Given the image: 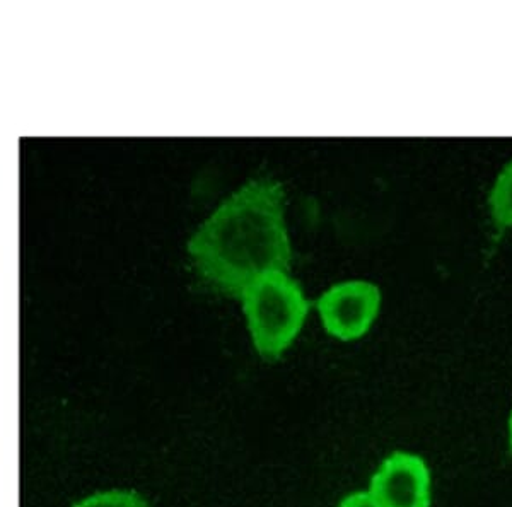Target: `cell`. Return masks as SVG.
Masks as SVG:
<instances>
[{
    "mask_svg": "<svg viewBox=\"0 0 512 507\" xmlns=\"http://www.w3.org/2000/svg\"><path fill=\"white\" fill-rule=\"evenodd\" d=\"M286 192L280 181L253 178L222 200L188 241L193 269L205 286L241 299L268 270H291Z\"/></svg>",
    "mask_w": 512,
    "mask_h": 507,
    "instance_id": "cell-1",
    "label": "cell"
},
{
    "mask_svg": "<svg viewBox=\"0 0 512 507\" xmlns=\"http://www.w3.org/2000/svg\"><path fill=\"white\" fill-rule=\"evenodd\" d=\"M489 210L497 236L512 228V159L495 178L489 193Z\"/></svg>",
    "mask_w": 512,
    "mask_h": 507,
    "instance_id": "cell-5",
    "label": "cell"
},
{
    "mask_svg": "<svg viewBox=\"0 0 512 507\" xmlns=\"http://www.w3.org/2000/svg\"><path fill=\"white\" fill-rule=\"evenodd\" d=\"M72 507H149V504L134 490L113 489L84 497Z\"/></svg>",
    "mask_w": 512,
    "mask_h": 507,
    "instance_id": "cell-6",
    "label": "cell"
},
{
    "mask_svg": "<svg viewBox=\"0 0 512 507\" xmlns=\"http://www.w3.org/2000/svg\"><path fill=\"white\" fill-rule=\"evenodd\" d=\"M337 507H379L374 501L371 494L364 492H352L349 496H345L342 501L338 502Z\"/></svg>",
    "mask_w": 512,
    "mask_h": 507,
    "instance_id": "cell-7",
    "label": "cell"
},
{
    "mask_svg": "<svg viewBox=\"0 0 512 507\" xmlns=\"http://www.w3.org/2000/svg\"><path fill=\"white\" fill-rule=\"evenodd\" d=\"M246 327L258 356L279 361L308 318L303 287L284 270H268L256 277L241 296Z\"/></svg>",
    "mask_w": 512,
    "mask_h": 507,
    "instance_id": "cell-2",
    "label": "cell"
},
{
    "mask_svg": "<svg viewBox=\"0 0 512 507\" xmlns=\"http://www.w3.org/2000/svg\"><path fill=\"white\" fill-rule=\"evenodd\" d=\"M507 448H509V453L512 455V408L509 420H507Z\"/></svg>",
    "mask_w": 512,
    "mask_h": 507,
    "instance_id": "cell-8",
    "label": "cell"
},
{
    "mask_svg": "<svg viewBox=\"0 0 512 507\" xmlns=\"http://www.w3.org/2000/svg\"><path fill=\"white\" fill-rule=\"evenodd\" d=\"M367 492L379 507H431V468L422 456L395 451L381 461Z\"/></svg>",
    "mask_w": 512,
    "mask_h": 507,
    "instance_id": "cell-4",
    "label": "cell"
},
{
    "mask_svg": "<svg viewBox=\"0 0 512 507\" xmlns=\"http://www.w3.org/2000/svg\"><path fill=\"white\" fill-rule=\"evenodd\" d=\"M316 308L328 335L352 342L373 327L381 308V291L367 280H347L323 292Z\"/></svg>",
    "mask_w": 512,
    "mask_h": 507,
    "instance_id": "cell-3",
    "label": "cell"
}]
</instances>
